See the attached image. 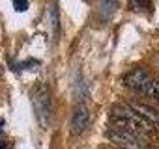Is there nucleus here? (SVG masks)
<instances>
[{
	"label": "nucleus",
	"instance_id": "nucleus-1",
	"mask_svg": "<svg viewBox=\"0 0 159 149\" xmlns=\"http://www.w3.org/2000/svg\"><path fill=\"white\" fill-rule=\"evenodd\" d=\"M111 116H112V127L122 129V130H131V132L146 134V132H153V129H155V125L146 121L142 116H139L129 106H122V104L114 106L111 110Z\"/></svg>",
	"mask_w": 159,
	"mask_h": 149
},
{
	"label": "nucleus",
	"instance_id": "nucleus-2",
	"mask_svg": "<svg viewBox=\"0 0 159 149\" xmlns=\"http://www.w3.org/2000/svg\"><path fill=\"white\" fill-rule=\"evenodd\" d=\"M107 138H109L112 143H116V145H120V147H124V149H148V140H146V136H142V134H139V132L122 130V129L112 127V129L107 130Z\"/></svg>",
	"mask_w": 159,
	"mask_h": 149
},
{
	"label": "nucleus",
	"instance_id": "nucleus-3",
	"mask_svg": "<svg viewBox=\"0 0 159 149\" xmlns=\"http://www.w3.org/2000/svg\"><path fill=\"white\" fill-rule=\"evenodd\" d=\"M34 110H36V116H38L39 125L41 127H47L49 117H51V95H49L47 86L38 88V92L34 95Z\"/></svg>",
	"mask_w": 159,
	"mask_h": 149
},
{
	"label": "nucleus",
	"instance_id": "nucleus-4",
	"mask_svg": "<svg viewBox=\"0 0 159 149\" xmlns=\"http://www.w3.org/2000/svg\"><path fill=\"white\" fill-rule=\"evenodd\" d=\"M90 123V110L86 108V104H77L73 114H71V121H69V130L73 136H81L84 132V129Z\"/></svg>",
	"mask_w": 159,
	"mask_h": 149
},
{
	"label": "nucleus",
	"instance_id": "nucleus-5",
	"mask_svg": "<svg viewBox=\"0 0 159 149\" xmlns=\"http://www.w3.org/2000/svg\"><path fill=\"white\" fill-rule=\"evenodd\" d=\"M150 79L152 77H150L148 71H144V69H133V71H129V73L124 74V86L127 90H133L137 93H142Z\"/></svg>",
	"mask_w": 159,
	"mask_h": 149
},
{
	"label": "nucleus",
	"instance_id": "nucleus-6",
	"mask_svg": "<svg viewBox=\"0 0 159 149\" xmlns=\"http://www.w3.org/2000/svg\"><path fill=\"white\" fill-rule=\"evenodd\" d=\"M127 106L133 108L139 116H142V117H144L146 121H150L152 125H159V112H157L155 108H152V106H148V104H142V103H137V101L129 103Z\"/></svg>",
	"mask_w": 159,
	"mask_h": 149
},
{
	"label": "nucleus",
	"instance_id": "nucleus-7",
	"mask_svg": "<svg viewBox=\"0 0 159 149\" xmlns=\"http://www.w3.org/2000/svg\"><path fill=\"white\" fill-rule=\"evenodd\" d=\"M118 8V0H99V17L103 21H109Z\"/></svg>",
	"mask_w": 159,
	"mask_h": 149
},
{
	"label": "nucleus",
	"instance_id": "nucleus-8",
	"mask_svg": "<svg viewBox=\"0 0 159 149\" xmlns=\"http://www.w3.org/2000/svg\"><path fill=\"white\" fill-rule=\"evenodd\" d=\"M150 2L152 0H129V6L137 11H142V10H148L150 8Z\"/></svg>",
	"mask_w": 159,
	"mask_h": 149
},
{
	"label": "nucleus",
	"instance_id": "nucleus-9",
	"mask_svg": "<svg viewBox=\"0 0 159 149\" xmlns=\"http://www.w3.org/2000/svg\"><path fill=\"white\" fill-rule=\"evenodd\" d=\"M15 11H26L28 10V0H13Z\"/></svg>",
	"mask_w": 159,
	"mask_h": 149
},
{
	"label": "nucleus",
	"instance_id": "nucleus-10",
	"mask_svg": "<svg viewBox=\"0 0 159 149\" xmlns=\"http://www.w3.org/2000/svg\"><path fill=\"white\" fill-rule=\"evenodd\" d=\"M6 147H8V143L4 140H0V149H6Z\"/></svg>",
	"mask_w": 159,
	"mask_h": 149
}]
</instances>
